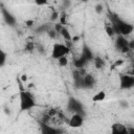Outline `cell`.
<instances>
[{
    "label": "cell",
    "mask_w": 134,
    "mask_h": 134,
    "mask_svg": "<svg viewBox=\"0 0 134 134\" xmlns=\"http://www.w3.org/2000/svg\"><path fill=\"white\" fill-rule=\"evenodd\" d=\"M34 107H36V100L34 96L25 90H20V110L27 111Z\"/></svg>",
    "instance_id": "1"
},
{
    "label": "cell",
    "mask_w": 134,
    "mask_h": 134,
    "mask_svg": "<svg viewBox=\"0 0 134 134\" xmlns=\"http://www.w3.org/2000/svg\"><path fill=\"white\" fill-rule=\"evenodd\" d=\"M67 109L69 112H71L72 114L74 113H79L82 115H85V110H84V106L83 104L76 99L75 97H69L68 102H67Z\"/></svg>",
    "instance_id": "2"
},
{
    "label": "cell",
    "mask_w": 134,
    "mask_h": 134,
    "mask_svg": "<svg viewBox=\"0 0 134 134\" xmlns=\"http://www.w3.org/2000/svg\"><path fill=\"white\" fill-rule=\"evenodd\" d=\"M70 52V48L67 47L65 44H61V43H55L52 47V51H51V58L59 60L62 57H66L68 53Z\"/></svg>",
    "instance_id": "3"
},
{
    "label": "cell",
    "mask_w": 134,
    "mask_h": 134,
    "mask_svg": "<svg viewBox=\"0 0 134 134\" xmlns=\"http://www.w3.org/2000/svg\"><path fill=\"white\" fill-rule=\"evenodd\" d=\"M119 87L122 90L131 89L134 87V76L130 74H120L119 75Z\"/></svg>",
    "instance_id": "4"
},
{
    "label": "cell",
    "mask_w": 134,
    "mask_h": 134,
    "mask_svg": "<svg viewBox=\"0 0 134 134\" xmlns=\"http://www.w3.org/2000/svg\"><path fill=\"white\" fill-rule=\"evenodd\" d=\"M84 122V115L79 114V113H74L71 115L70 119L68 120V125L71 128H80Z\"/></svg>",
    "instance_id": "5"
},
{
    "label": "cell",
    "mask_w": 134,
    "mask_h": 134,
    "mask_svg": "<svg viewBox=\"0 0 134 134\" xmlns=\"http://www.w3.org/2000/svg\"><path fill=\"white\" fill-rule=\"evenodd\" d=\"M1 14H2V16H3V18H4V21H5L9 26H14V25L16 24V18H15L5 7H3L2 4H1Z\"/></svg>",
    "instance_id": "6"
},
{
    "label": "cell",
    "mask_w": 134,
    "mask_h": 134,
    "mask_svg": "<svg viewBox=\"0 0 134 134\" xmlns=\"http://www.w3.org/2000/svg\"><path fill=\"white\" fill-rule=\"evenodd\" d=\"M111 134H127V127L120 122H115L111 126Z\"/></svg>",
    "instance_id": "7"
},
{
    "label": "cell",
    "mask_w": 134,
    "mask_h": 134,
    "mask_svg": "<svg viewBox=\"0 0 134 134\" xmlns=\"http://www.w3.org/2000/svg\"><path fill=\"white\" fill-rule=\"evenodd\" d=\"M41 132L42 134H61V131L57 128L49 126L48 124H41Z\"/></svg>",
    "instance_id": "8"
},
{
    "label": "cell",
    "mask_w": 134,
    "mask_h": 134,
    "mask_svg": "<svg viewBox=\"0 0 134 134\" xmlns=\"http://www.w3.org/2000/svg\"><path fill=\"white\" fill-rule=\"evenodd\" d=\"M129 46V41L124 37V36H118L115 40V47L118 49V50H121L122 48L125 47H128Z\"/></svg>",
    "instance_id": "9"
},
{
    "label": "cell",
    "mask_w": 134,
    "mask_h": 134,
    "mask_svg": "<svg viewBox=\"0 0 134 134\" xmlns=\"http://www.w3.org/2000/svg\"><path fill=\"white\" fill-rule=\"evenodd\" d=\"M94 84H95V79L92 74L90 73H87L85 76H84V88L86 89H91L94 87Z\"/></svg>",
    "instance_id": "10"
},
{
    "label": "cell",
    "mask_w": 134,
    "mask_h": 134,
    "mask_svg": "<svg viewBox=\"0 0 134 134\" xmlns=\"http://www.w3.org/2000/svg\"><path fill=\"white\" fill-rule=\"evenodd\" d=\"M82 57L87 61V62H90V61H93L94 60V55L91 51V49L87 46V45H84L83 47V51H82Z\"/></svg>",
    "instance_id": "11"
},
{
    "label": "cell",
    "mask_w": 134,
    "mask_h": 134,
    "mask_svg": "<svg viewBox=\"0 0 134 134\" xmlns=\"http://www.w3.org/2000/svg\"><path fill=\"white\" fill-rule=\"evenodd\" d=\"M88 62L81 55L79 59H75L74 61H73V64H74V66H75V68L76 69H82V68H84V66L87 64Z\"/></svg>",
    "instance_id": "12"
},
{
    "label": "cell",
    "mask_w": 134,
    "mask_h": 134,
    "mask_svg": "<svg viewBox=\"0 0 134 134\" xmlns=\"http://www.w3.org/2000/svg\"><path fill=\"white\" fill-rule=\"evenodd\" d=\"M73 85L76 89H83L84 88V76H79L73 79Z\"/></svg>",
    "instance_id": "13"
},
{
    "label": "cell",
    "mask_w": 134,
    "mask_h": 134,
    "mask_svg": "<svg viewBox=\"0 0 134 134\" xmlns=\"http://www.w3.org/2000/svg\"><path fill=\"white\" fill-rule=\"evenodd\" d=\"M93 63H94V66L97 69H102V68L105 67V61L100 57H95L94 60H93Z\"/></svg>",
    "instance_id": "14"
},
{
    "label": "cell",
    "mask_w": 134,
    "mask_h": 134,
    "mask_svg": "<svg viewBox=\"0 0 134 134\" xmlns=\"http://www.w3.org/2000/svg\"><path fill=\"white\" fill-rule=\"evenodd\" d=\"M105 97H106V93L104 91H99L92 96V100L95 103H98V102H103L105 99Z\"/></svg>",
    "instance_id": "15"
},
{
    "label": "cell",
    "mask_w": 134,
    "mask_h": 134,
    "mask_svg": "<svg viewBox=\"0 0 134 134\" xmlns=\"http://www.w3.org/2000/svg\"><path fill=\"white\" fill-rule=\"evenodd\" d=\"M60 35L64 38V40H65V41H72V37H71V35H70L69 30H68L66 27H64V28L62 29V31H61V34H60Z\"/></svg>",
    "instance_id": "16"
},
{
    "label": "cell",
    "mask_w": 134,
    "mask_h": 134,
    "mask_svg": "<svg viewBox=\"0 0 134 134\" xmlns=\"http://www.w3.org/2000/svg\"><path fill=\"white\" fill-rule=\"evenodd\" d=\"M58 63H59V66H61V67L67 66V64H68V59H67V57H62V58H60V59L58 60Z\"/></svg>",
    "instance_id": "17"
},
{
    "label": "cell",
    "mask_w": 134,
    "mask_h": 134,
    "mask_svg": "<svg viewBox=\"0 0 134 134\" xmlns=\"http://www.w3.org/2000/svg\"><path fill=\"white\" fill-rule=\"evenodd\" d=\"M105 30H106V34H107L109 37H113L114 34H115L111 25H106V26H105Z\"/></svg>",
    "instance_id": "18"
},
{
    "label": "cell",
    "mask_w": 134,
    "mask_h": 134,
    "mask_svg": "<svg viewBox=\"0 0 134 134\" xmlns=\"http://www.w3.org/2000/svg\"><path fill=\"white\" fill-rule=\"evenodd\" d=\"M0 53H1V57H0V66H4V64H5V62H6L7 54H6L3 50H1Z\"/></svg>",
    "instance_id": "19"
},
{
    "label": "cell",
    "mask_w": 134,
    "mask_h": 134,
    "mask_svg": "<svg viewBox=\"0 0 134 134\" xmlns=\"http://www.w3.org/2000/svg\"><path fill=\"white\" fill-rule=\"evenodd\" d=\"M63 28H64V25H62L60 22H59V23H55V24H54V27H53V29L58 32V35L61 34V31H62Z\"/></svg>",
    "instance_id": "20"
},
{
    "label": "cell",
    "mask_w": 134,
    "mask_h": 134,
    "mask_svg": "<svg viewBox=\"0 0 134 134\" xmlns=\"http://www.w3.org/2000/svg\"><path fill=\"white\" fill-rule=\"evenodd\" d=\"M47 35H48V37H49V38H51V39H55V38H57V36H58V32L52 28V29H48Z\"/></svg>",
    "instance_id": "21"
},
{
    "label": "cell",
    "mask_w": 134,
    "mask_h": 134,
    "mask_svg": "<svg viewBox=\"0 0 134 134\" xmlns=\"http://www.w3.org/2000/svg\"><path fill=\"white\" fill-rule=\"evenodd\" d=\"M60 18V14L58 13V12H55V10H53L52 12V14L50 15V20L51 21H55L57 19H59Z\"/></svg>",
    "instance_id": "22"
},
{
    "label": "cell",
    "mask_w": 134,
    "mask_h": 134,
    "mask_svg": "<svg viewBox=\"0 0 134 134\" xmlns=\"http://www.w3.org/2000/svg\"><path fill=\"white\" fill-rule=\"evenodd\" d=\"M60 23L62 24V25H65L66 24V14L65 13H62L61 15H60Z\"/></svg>",
    "instance_id": "23"
},
{
    "label": "cell",
    "mask_w": 134,
    "mask_h": 134,
    "mask_svg": "<svg viewBox=\"0 0 134 134\" xmlns=\"http://www.w3.org/2000/svg\"><path fill=\"white\" fill-rule=\"evenodd\" d=\"M103 8H104V6H103V4H100V3H97V4L95 5V12H96L97 14H102V13H103Z\"/></svg>",
    "instance_id": "24"
},
{
    "label": "cell",
    "mask_w": 134,
    "mask_h": 134,
    "mask_svg": "<svg viewBox=\"0 0 134 134\" xmlns=\"http://www.w3.org/2000/svg\"><path fill=\"white\" fill-rule=\"evenodd\" d=\"M57 113H58V112H57V110H55V109H50V110H48V112H47V114H48L50 117H53Z\"/></svg>",
    "instance_id": "25"
},
{
    "label": "cell",
    "mask_w": 134,
    "mask_h": 134,
    "mask_svg": "<svg viewBox=\"0 0 134 134\" xmlns=\"http://www.w3.org/2000/svg\"><path fill=\"white\" fill-rule=\"evenodd\" d=\"M34 48H35V45H34L32 43H28V44L26 45V50H28V51L34 50Z\"/></svg>",
    "instance_id": "26"
},
{
    "label": "cell",
    "mask_w": 134,
    "mask_h": 134,
    "mask_svg": "<svg viewBox=\"0 0 134 134\" xmlns=\"http://www.w3.org/2000/svg\"><path fill=\"white\" fill-rule=\"evenodd\" d=\"M119 105H120L122 108H128V107H129V104H128L126 100H120V102H119Z\"/></svg>",
    "instance_id": "27"
},
{
    "label": "cell",
    "mask_w": 134,
    "mask_h": 134,
    "mask_svg": "<svg viewBox=\"0 0 134 134\" xmlns=\"http://www.w3.org/2000/svg\"><path fill=\"white\" fill-rule=\"evenodd\" d=\"M34 23H35L34 20H27V21L25 22V25H26L27 27H31V26L34 25Z\"/></svg>",
    "instance_id": "28"
},
{
    "label": "cell",
    "mask_w": 134,
    "mask_h": 134,
    "mask_svg": "<svg viewBox=\"0 0 134 134\" xmlns=\"http://www.w3.org/2000/svg\"><path fill=\"white\" fill-rule=\"evenodd\" d=\"M124 64V61L122 60H117L114 64H113V67H116V66H120V65H122Z\"/></svg>",
    "instance_id": "29"
},
{
    "label": "cell",
    "mask_w": 134,
    "mask_h": 134,
    "mask_svg": "<svg viewBox=\"0 0 134 134\" xmlns=\"http://www.w3.org/2000/svg\"><path fill=\"white\" fill-rule=\"evenodd\" d=\"M129 48H130L131 50H133V49H134V40L129 41Z\"/></svg>",
    "instance_id": "30"
},
{
    "label": "cell",
    "mask_w": 134,
    "mask_h": 134,
    "mask_svg": "<svg viewBox=\"0 0 134 134\" xmlns=\"http://www.w3.org/2000/svg\"><path fill=\"white\" fill-rule=\"evenodd\" d=\"M127 133L128 134H134V128H132V127L128 128L127 127Z\"/></svg>",
    "instance_id": "31"
},
{
    "label": "cell",
    "mask_w": 134,
    "mask_h": 134,
    "mask_svg": "<svg viewBox=\"0 0 134 134\" xmlns=\"http://www.w3.org/2000/svg\"><path fill=\"white\" fill-rule=\"evenodd\" d=\"M48 2L47 1H36V4H38V5H44V4H47Z\"/></svg>",
    "instance_id": "32"
},
{
    "label": "cell",
    "mask_w": 134,
    "mask_h": 134,
    "mask_svg": "<svg viewBox=\"0 0 134 134\" xmlns=\"http://www.w3.org/2000/svg\"><path fill=\"white\" fill-rule=\"evenodd\" d=\"M26 81H27V75H26V74H22V75H21V82L24 83V82H26Z\"/></svg>",
    "instance_id": "33"
},
{
    "label": "cell",
    "mask_w": 134,
    "mask_h": 134,
    "mask_svg": "<svg viewBox=\"0 0 134 134\" xmlns=\"http://www.w3.org/2000/svg\"><path fill=\"white\" fill-rule=\"evenodd\" d=\"M79 40H80L79 37H73V38H72V43H74V42H76V41H79Z\"/></svg>",
    "instance_id": "34"
},
{
    "label": "cell",
    "mask_w": 134,
    "mask_h": 134,
    "mask_svg": "<svg viewBox=\"0 0 134 134\" xmlns=\"http://www.w3.org/2000/svg\"><path fill=\"white\" fill-rule=\"evenodd\" d=\"M130 75H133L134 76V66L132 67V70L130 71Z\"/></svg>",
    "instance_id": "35"
},
{
    "label": "cell",
    "mask_w": 134,
    "mask_h": 134,
    "mask_svg": "<svg viewBox=\"0 0 134 134\" xmlns=\"http://www.w3.org/2000/svg\"><path fill=\"white\" fill-rule=\"evenodd\" d=\"M63 3H64V5H66V6H68V5L70 4V1H64Z\"/></svg>",
    "instance_id": "36"
},
{
    "label": "cell",
    "mask_w": 134,
    "mask_h": 134,
    "mask_svg": "<svg viewBox=\"0 0 134 134\" xmlns=\"http://www.w3.org/2000/svg\"><path fill=\"white\" fill-rule=\"evenodd\" d=\"M127 134H128V133H127Z\"/></svg>",
    "instance_id": "37"
}]
</instances>
